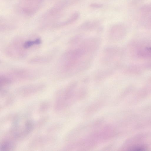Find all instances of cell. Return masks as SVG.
Instances as JSON below:
<instances>
[{
  "label": "cell",
  "instance_id": "6da1fadb",
  "mask_svg": "<svg viewBox=\"0 0 151 151\" xmlns=\"http://www.w3.org/2000/svg\"><path fill=\"white\" fill-rule=\"evenodd\" d=\"M41 40L40 38H37L34 41L29 40L26 42L24 44V47L25 48H28L34 45L40 44Z\"/></svg>",
  "mask_w": 151,
  "mask_h": 151
},
{
  "label": "cell",
  "instance_id": "7a4b0ae2",
  "mask_svg": "<svg viewBox=\"0 0 151 151\" xmlns=\"http://www.w3.org/2000/svg\"><path fill=\"white\" fill-rule=\"evenodd\" d=\"M145 148L144 147L142 146H135L132 148V150H144Z\"/></svg>",
  "mask_w": 151,
  "mask_h": 151
}]
</instances>
